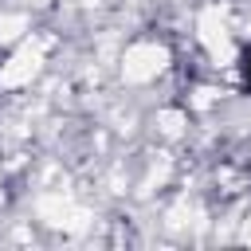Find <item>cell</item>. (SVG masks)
<instances>
[{"label": "cell", "instance_id": "obj_1", "mask_svg": "<svg viewBox=\"0 0 251 251\" xmlns=\"http://www.w3.org/2000/svg\"><path fill=\"white\" fill-rule=\"evenodd\" d=\"M247 78H251V59H247Z\"/></svg>", "mask_w": 251, "mask_h": 251}]
</instances>
